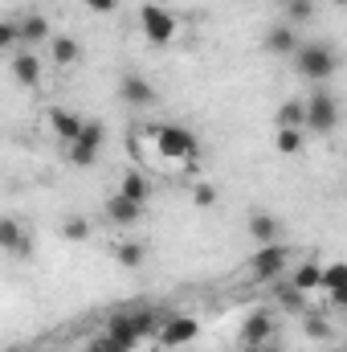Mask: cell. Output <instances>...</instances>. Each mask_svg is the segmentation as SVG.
Instances as JSON below:
<instances>
[{
    "label": "cell",
    "instance_id": "7a4b0ae2",
    "mask_svg": "<svg viewBox=\"0 0 347 352\" xmlns=\"http://www.w3.org/2000/svg\"><path fill=\"white\" fill-rule=\"evenodd\" d=\"M290 58H294V70H298L302 78H311L315 87H323V82L335 78V70H339V54H335L327 41H298V50H294Z\"/></svg>",
    "mask_w": 347,
    "mask_h": 352
},
{
    "label": "cell",
    "instance_id": "d6986e66",
    "mask_svg": "<svg viewBox=\"0 0 347 352\" xmlns=\"http://www.w3.org/2000/svg\"><path fill=\"white\" fill-rule=\"evenodd\" d=\"M319 278H323V263H298L294 270H286V283L294 287V291H302V295H315L319 291Z\"/></svg>",
    "mask_w": 347,
    "mask_h": 352
},
{
    "label": "cell",
    "instance_id": "277c9868",
    "mask_svg": "<svg viewBox=\"0 0 347 352\" xmlns=\"http://www.w3.org/2000/svg\"><path fill=\"white\" fill-rule=\"evenodd\" d=\"M139 29H143V37H147L152 45H160V50L176 45L180 33H184L180 16H176L172 8H160V4H143V8H139Z\"/></svg>",
    "mask_w": 347,
    "mask_h": 352
},
{
    "label": "cell",
    "instance_id": "30bf717a",
    "mask_svg": "<svg viewBox=\"0 0 347 352\" xmlns=\"http://www.w3.org/2000/svg\"><path fill=\"white\" fill-rule=\"evenodd\" d=\"M196 332H200V320H196V316H176V320H168V324L156 332V340L168 352H176V349H184V344H192Z\"/></svg>",
    "mask_w": 347,
    "mask_h": 352
},
{
    "label": "cell",
    "instance_id": "ac0fdd59",
    "mask_svg": "<svg viewBox=\"0 0 347 352\" xmlns=\"http://www.w3.org/2000/svg\"><path fill=\"white\" fill-rule=\"evenodd\" d=\"M102 209H106V217H110L115 226H135V221L143 217V209H147V205H135V201H127V197H119V192H110Z\"/></svg>",
    "mask_w": 347,
    "mask_h": 352
},
{
    "label": "cell",
    "instance_id": "4fadbf2b",
    "mask_svg": "<svg viewBox=\"0 0 347 352\" xmlns=\"http://www.w3.org/2000/svg\"><path fill=\"white\" fill-rule=\"evenodd\" d=\"M41 74H45V66H41L37 50H12V78H16L21 87L37 90L41 87Z\"/></svg>",
    "mask_w": 347,
    "mask_h": 352
},
{
    "label": "cell",
    "instance_id": "4316f807",
    "mask_svg": "<svg viewBox=\"0 0 347 352\" xmlns=\"http://www.w3.org/2000/svg\"><path fill=\"white\" fill-rule=\"evenodd\" d=\"M302 328H307V336H315V340H331V324H327L323 316H315V311H302Z\"/></svg>",
    "mask_w": 347,
    "mask_h": 352
},
{
    "label": "cell",
    "instance_id": "9c48e42d",
    "mask_svg": "<svg viewBox=\"0 0 347 352\" xmlns=\"http://www.w3.org/2000/svg\"><path fill=\"white\" fill-rule=\"evenodd\" d=\"M119 98H123L127 107H135V111H147V107L160 102L156 87H152L143 74H123V78H119Z\"/></svg>",
    "mask_w": 347,
    "mask_h": 352
},
{
    "label": "cell",
    "instance_id": "5b68a950",
    "mask_svg": "<svg viewBox=\"0 0 347 352\" xmlns=\"http://www.w3.org/2000/svg\"><path fill=\"white\" fill-rule=\"evenodd\" d=\"M102 144H106V123L102 119H82V131L74 144H66V160L74 168H94L98 156H102Z\"/></svg>",
    "mask_w": 347,
    "mask_h": 352
},
{
    "label": "cell",
    "instance_id": "8992f818",
    "mask_svg": "<svg viewBox=\"0 0 347 352\" xmlns=\"http://www.w3.org/2000/svg\"><path fill=\"white\" fill-rule=\"evenodd\" d=\"M0 254H8V258H29L33 254V234L12 213H0Z\"/></svg>",
    "mask_w": 347,
    "mask_h": 352
},
{
    "label": "cell",
    "instance_id": "44dd1931",
    "mask_svg": "<svg viewBox=\"0 0 347 352\" xmlns=\"http://www.w3.org/2000/svg\"><path fill=\"white\" fill-rule=\"evenodd\" d=\"M274 148H278L282 156H298V152L307 148V131H302V127H278V131H274Z\"/></svg>",
    "mask_w": 347,
    "mask_h": 352
},
{
    "label": "cell",
    "instance_id": "7402d4cb",
    "mask_svg": "<svg viewBox=\"0 0 347 352\" xmlns=\"http://www.w3.org/2000/svg\"><path fill=\"white\" fill-rule=\"evenodd\" d=\"M274 299H278V303H282L286 311H298V316H302V311H311V295H302V291H294V287H290L286 278H282V283L274 287Z\"/></svg>",
    "mask_w": 347,
    "mask_h": 352
},
{
    "label": "cell",
    "instance_id": "83f0119b",
    "mask_svg": "<svg viewBox=\"0 0 347 352\" xmlns=\"http://www.w3.org/2000/svg\"><path fill=\"white\" fill-rule=\"evenodd\" d=\"M192 205H196V209H213V205H217V188L204 184V180L192 184Z\"/></svg>",
    "mask_w": 347,
    "mask_h": 352
},
{
    "label": "cell",
    "instance_id": "9a60e30c",
    "mask_svg": "<svg viewBox=\"0 0 347 352\" xmlns=\"http://www.w3.org/2000/svg\"><path fill=\"white\" fill-rule=\"evenodd\" d=\"M261 45H265V54H274V58H290V54L298 50V29H294V25H286V21H278V25H270V29H265Z\"/></svg>",
    "mask_w": 347,
    "mask_h": 352
},
{
    "label": "cell",
    "instance_id": "cb8c5ba5",
    "mask_svg": "<svg viewBox=\"0 0 347 352\" xmlns=\"http://www.w3.org/2000/svg\"><path fill=\"white\" fill-rule=\"evenodd\" d=\"M274 123H278V127H302V98H286V102L274 111Z\"/></svg>",
    "mask_w": 347,
    "mask_h": 352
},
{
    "label": "cell",
    "instance_id": "ffe728a7",
    "mask_svg": "<svg viewBox=\"0 0 347 352\" xmlns=\"http://www.w3.org/2000/svg\"><path fill=\"white\" fill-rule=\"evenodd\" d=\"M115 263L123 266V270H139V266L147 263V246L143 242H115Z\"/></svg>",
    "mask_w": 347,
    "mask_h": 352
},
{
    "label": "cell",
    "instance_id": "e0dca14e",
    "mask_svg": "<svg viewBox=\"0 0 347 352\" xmlns=\"http://www.w3.org/2000/svg\"><path fill=\"white\" fill-rule=\"evenodd\" d=\"M119 197H127V201H135V205H147V201H152V173H143V168L123 173V180H119Z\"/></svg>",
    "mask_w": 347,
    "mask_h": 352
},
{
    "label": "cell",
    "instance_id": "7c38bea8",
    "mask_svg": "<svg viewBox=\"0 0 347 352\" xmlns=\"http://www.w3.org/2000/svg\"><path fill=\"white\" fill-rule=\"evenodd\" d=\"M246 230H250V242H258V246H274V242L286 238V226H282L274 213H265V209H254V213H250Z\"/></svg>",
    "mask_w": 347,
    "mask_h": 352
},
{
    "label": "cell",
    "instance_id": "603a6c76",
    "mask_svg": "<svg viewBox=\"0 0 347 352\" xmlns=\"http://www.w3.org/2000/svg\"><path fill=\"white\" fill-rule=\"evenodd\" d=\"M90 234H94V226H90L82 213H70V217L62 221V238H66V242H74V246H78V242H86Z\"/></svg>",
    "mask_w": 347,
    "mask_h": 352
},
{
    "label": "cell",
    "instance_id": "d4e9b609",
    "mask_svg": "<svg viewBox=\"0 0 347 352\" xmlns=\"http://www.w3.org/2000/svg\"><path fill=\"white\" fill-rule=\"evenodd\" d=\"M319 291H347V266L344 263H327V266H323Z\"/></svg>",
    "mask_w": 347,
    "mask_h": 352
},
{
    "label": "cell",
    "instance_id": "52a82bcc",
    "mask_svg": "<svg viewBox=\"0 0 347 352\" xmlns=\"http://www.w3.org/2000/svg\"><path fill=\"white\" fill-rule=\"evenodd\" d=\"M290 270V250H286V242H274V246H258L254 250V258H250V278H278V274H286Z\"/></svg>",
    "mask_w": 347,
    "mask_h": 352
},
{
    "label": "cell",
    "instance_id": "6da1fadb",
    "mask_svg": "<svg viewBox=\"0 0 347 352\" xmlns=\"http://www.w3.org/2000/svg\"><path fill=\"white\" fill-rule=\"evenodd\" d=\"M143 131H147V140H152V148H156L164 173L188 168V164L200 156V140H196L188 127H180V123H147Z\"/></svg>",
    "mask_w": 347,
    "mask_h": 352
},
{
    "label": "cell",
    "instance_id": "3957f363",
    "mask_svg": "<svg viewBox=\"0 0 347 352\" xmlns=\"http://www.w3.org/2000/svg\"><path fill=\"white\" fill-rule=\"evenodd\" d=\"M339 127V98L327 87H315L311 98H302V131L311 135H331Z\"/></svg>",
    "mask_w": 347,
    "mask_h": 352
},
{
    "label": "cell",
    "instance_id": "484cf974",
    "mask_svg": "<svg viewBox=\"0 0 347 352\" xmlns=\"http://www.w3.org/2000/svg\"><path fill=\"white\" fill-rule=\"evenodd\" d=\"M282 12H286V25H302L315 16V4L311 0H282Z\"/></svg>",
    "mask_w": 347,
    "mask_h": 352
},
{
    "label": "cell",
    "instance_id": "5bb4252c",
    "mask_svg": "<svg viewBox=\"0 0 347 352\" xmlns=\"http://www.w3.org/2000/svg\"><path fill=\"white\" fill-rule=\"evenodd\" d=\"M45 45H49V66H53V70H74V66L82 62V45H78L70 33H53Z\"/></svg>",
    "mask_w": 347,
    "mask_h": 352
},
{
    "label": "cell",
    "instance_id": "f1b7e54d",
    "mask_svg": "<svg viewBox=\"0 0 347 352\" xmlns=\"http://www.w3.org/2000/svg\"><path fill=\"white\" fill-rule=\"evenodd\" d=\"M16 50V25L12 21H0V54Z\"/></svg>",
    "mask_w": 347,
    "mask_h": 352
},
{
    "label": "cell",
    "instance_id": "f546056e",
    "mask_svg": "<svg viewBox=\"0 0 347 352\" xmlns=\"http://www.w3.org/2000/svg\"><path fill=\"white\" fill-rule=\"evenodd\" d=\"M82 4H86V12H98V16H110L119 8V0H82Z\"/></svg>",
    "mask_w": 347,
    "mask_h": 352
},
{
    "label": "cell",
    "instance_id": "8fae6325",
    "mask_svg": "<svg viewBox=\"0 0 347 352\" xmlns=\"http://www.w3.org/2000/svg\"><path fill=\"white\" fill-rule=\"evenodd\" d=\"M45 127L53 131V140L66 148V144H74L78 140V131H82V115L78 111H70V107H49L45 111Z\"/></svg>",
    "mask_w": 347,
    "mask_h": 352
},
{
    "label": "cell",
    "instance_id": "2e32d148",
    "mask_svg": "<svg viewBox=\"0 0 347 352\" xmlns=\"http://www.w3.org/2000/svg\"><path fill=\"white\" fill-rule=\"evenodd\" d=\"M274 340V316L270 311H254L246 324H241V344L246 349H265Z\"/></svg>",
    "mask_w": 347,
    "mask_h": 352
},
{
    "label": "cell",
    "instance_id": "ba28073f",
    "mask_svg": "<svg viewBox=\"0 0 347 352\" xmlns=\"http://www.w3.org/2000/svg\"><path fill=\"white\" fill-rule=\"evenodd\" d=\"M12 25H16V50H37L53 37V25L41 12H21Z\"/></svg>",
    "mask_w": 347,
    "mask_h": 352
}]
</instances>
